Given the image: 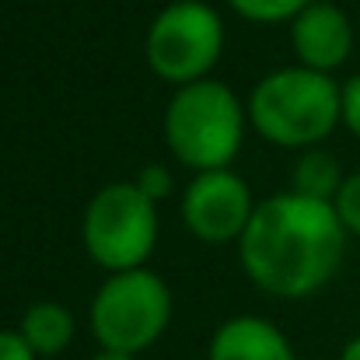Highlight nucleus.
Listing matches in <instances>:
<instances>
[{"label":"nucleus","instance_id":"obj_1","mask_svg":"<svg viewBox=\"0 0 360 360\" xmlns=\"http://www.w3.org/2000/svg\"><path fill=\"white\" fill-rule=\"evenodd\" d=\"M347 235L336 203L276 193L255 207L241 235V266L273 297H308L340 273Z\"/></svg>","mask_w":360,"mask_h":360},{"label":"nucleus","instance_id":"obj_2","mask_svg":"<svg viewBox=\"0 0 360 360\" xmlns=\"http://www.w3.org/2000/svg\"><path fill=\"white\" fill-rule=\"evenodd\" d=\"M248 122L273 147H315L343 122V84L311 67L266 74L248 98Z\"/></svg>","mask_w":360,"mask_h":360},{"label":"nucleus","instance_id":"obj_3","mask_svg":"<svg viewBox=\"0 0 360 360\" xmlns=\"http://www.w3.org/2000/svg\"><path fill=\"white\" fill-rule=\"evenodd\" d=\"M248 112L238 95L221 81H196L175 88L165 109V143L179 165L193 172L228 168L241 150Z\"/></svg>","mask_w":360,"mask_h":360},{"label":"nucleus","instance_id":"obj_4","mask_svg":"<svg viewBox=\"0 0 360 360\" xmlns=\"http://www.w3.org/2000/svg\"><path fill=\"white\" fill-rule=\"evenodd\" d=\"M172 322V290L150 269L112 273L91 301V333L102 350L140 354L161 340Z\"/></svg>","mask_w":360,"mask_h":360},{"label":"nucleus","instance_id":"obj_5","mask_svg":"<svg viewBox=\"0 0 360 360\" xmlns=\"http://www.w3.org/2000/svg\"><path fill=\"white\" fill-rule=\"evenodd\" d=\"M81 235L102 269H140L158 245V203L136 182H112L88 203Z\"/></svg>","mask_w":360,"mask_h":360},{"label":"nucleus","instance_id":"obj_6","mask_svg":"<svg viewBox=\"0 0 360 360\" xmlns=\"http://www.w3.org/2000/svg\"><path fill=\"white\" fill-rule=\"evenodd\" d=\"M224 53V21L203 0H172L147 32V67L175 84L203 81Z\"/></svg>","mask_w":360,"mask_h":360},{"label":"nucleus","instance_id":"obj_7","mask_svg":"<svg viewBox=\"0 0 360 360\" xmlns=\"http://www.w3.org/2000/svg\"><path fill=\"white\" fill-rule=\"evenodd\" d=\"M259 203H252V193L245 179L231 168H214V172H196L182 196V221L193 231V238L224 245L241 241L252 214Z\"/></svg>","mask_w":360,"mask_h":360},{"label":"nucleus","instance_id":"obj_8","mask_svg":"<svg viewBox=\"0 0 360 360\" xmlns=\"http://www.w3.org/2000/svg\"><path fill=\"white\" fill-rule=\"evenodd\" d=\"M290 42L301 67L333 74L350 60L354 49V25L333 0H311L290 21Z\"/></svg>","mask_w":360,"mask_h":360},{"label":"nucleus","instance_id":"obj_9","mask_svg":"<svg viewBox=\"0 0 360 360\" xmlns=\"http://www.w3.org/2000/svg\"><path fill=\"white\" fill-rule=\"evenodd\" d=\"M210 360H297L287 336L255 315L228 319L214 340H210Z\"/></svg>","mask_w":360,"mask_h":360},{"label":"nucleus","instance_id":"obj_10","mask_svg":"<svg viewBox=\"0 0 360 360\" xmlns=\"http://www.w3.org/2000/svg\"><path fill=\"white\" fill-rule=\"evenodd\" d=\"M25 343L35 350V357H56L60 350L70 347L74 340V315L70 308H63L60 301H35L25 319H21V329Z\"/></svg>","mask_w":360,"mask_h":360},{"label":"nucleus","instance_id":"obj_11","mask_svg":"<svg viewBox=\"0 0 360 360\" xmlns=\"http://www.w3.org/2000/svg\"><path fill=\"white\" fill-rule=\"evenodd\" d=\"M343 168L340 161L329 154V150H319V147H308L301 154V161L294 165V189L297 196H308V200H326V203H336L340 189H343Z\"/></svg>","mask_w":360,"mask_h":360},{"label":"nucleus","instance_id":"obj_12","mask_svg":"<svg viewBox=\"0 0 360 360\" xmlns=\"http://www.w3.org/2000/svg\"><path fill=\"white\" fill-rule=\"evenodd\" d=\"M231 11H238L245 21H259V25H276V21H294L311 0H228Z\"/></svg>","mask_w":360,"mask_h":360},{"label":"nucleus","instance_id":"obj_13","mask_svg":"<svg viewBox=\"0 0 360 360\" xmlns=\"http://www.w3.org/2000/svg\"><path fill=\"white\" fill-rule=\"evenodd\" d=\"M336 210H340L343 228L360 238V172L347 175V182H343V189L336 196Z\"/></svg>","mask_w":360,"mask_h":360},{"label":"nucleus","instance_id":"obj_14","mask_svg":"<svg viewBox=\"0 0 360 360\" xmlns=\"http://www.w3.org/2000/svg\"><path fill=\"white\" fill-rule=\"evenodd\" d=\"M133 182H136L140 193L150 196L154 203H161V200L172 193V172H168L165 165H147V168H140Z\"/></svg>","mask_w":360,"mask_h":360},{"label":"nucleus","instance_id":"obj_15","mask_svg":"<svg viewBox=\"0 0 360 360\" xmlns=\"http://www.w3.org/2000/svg\"><path fill=\"white\" fill-rule=\"evenodd\" d=\"M343 126L360 140V74L343 81Z\"/></svg>","mask_w":360,"mask_h":360},{"label":"nucleus","instance_id":"obj_16","mask_svg":"<svg viewBox=\"0 0 360 360\" xmlns=\"http://www.w3.org/2000/svg\"><path fill=\"white\" fill-rule=\"evenodd\" d=\"M0 360H35V350L25 343L21 333L0 329Z\"/></svg>","mask_w":360,"mask_h":360},{"label":"nucleus","instance_id":"obj_17","mask_svg":"<svg viewBox=\"0 0 360 360\" xmlns=\"http://www.w3.org/2000/svg\"><path fill=\"white\" fill-rule=\"evenodd\" d=\"M340 360H360V336H354V340H350V343L343 347Z\"/></svg>","mask_w":360,"mask_h":360},{"label":"nucleus","instance_id":"obj_18","mask_svg":"<svg viewBox=\"0 0 360 360\" xmlns=\"http://www.w3.org/2000/svg\"><path fill=\"white\" fill-rule=\"evenodd\" d=\"M91 360H136L133 354H116V350H102V354H95Z\"/></svg>","mask_w":360,"mask_h":360}]
</instances>
